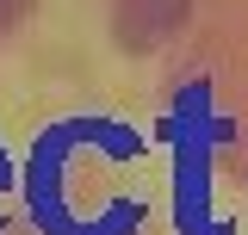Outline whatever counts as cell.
<instances>
[{
    "label": "cell",
    "instance_id": "7a4b0ae2",
    "mask_svg": "<svg viewBox=\"0 0 248 235\" xmlns=\"http://www.w3.org/2000/svg\"><path fill=\"white\" fill-rule=\"evenodd\" d=\"M25 13H31V0H0V31H13Z\"/></svg>",
    "mask_w": 248,
    "mask_h": 235
},
{
    "label": "cell",
    "instance_id": "3957f363",
    "mask_svg": "<svg viewBox=\"0 0 248 235\" xmlns=\"http://www.w3.org/2000/svg\"><path fill=\"white\" fill-rule=\"evenodd\" d=\"M0 179H6V161H0Z\"/></svg>",
    "mask_w": 248,
    "mask_h": 235
},
{
    "label": "cell",
    "instance_id": "6da1fadb",
    "mask_svg": "<svg viewBox=\"0 0 248 235\" xmlns=\"http://www.w3.org/2000/svg\"><path fill=\"white\" fill-rule=\"evenodd\" d=\"M192 0H118V44L124 50H155L161 37L186 25Z\"/></svg>",
    "mask_w": 248,
    "mask_h": 235
}]
</instances>
